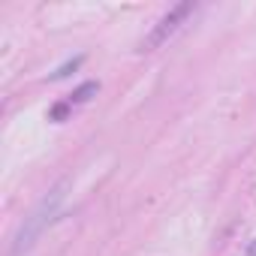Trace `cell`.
I'll use <instances>...</instances> for the list:
<instances>
[{"mask_svg": "<svg viewBox=\"0 0 256 256\" xmlns=\"http://www.w3.org/2000/svg\"><path fill=\"white\" fill-rule=\"evenodd\" d=\"M64 199H66V181H60L58 187H52V190L34 205V211L18 223L12 241H10V253H6V256H24V253H30V250L36 247V241L46 235V229L58 220Z\"/></svg>", "mask_w": 256, "mask_h": 256, "instance_id": "cell-1", "label": "cell"}, {"mask_svg": "<svg viewBox=\"0 0 256 256\" xmlns=\"http://www.w3.org/2000/svg\"><path fill=\"white\" fill-rule=\"evenodd\" d=\"M193 12H196V4H193V0H181V4L169 6V12H163V16L157 18V24L148 30V36L139 42V52H157L160 46H166V42L184 28V22H187Z\"/></svg>", "mask_w": 256, "mask_h": 256, "instance_id": "cell-2", "label": "cell"}, {"mask_svg": "<svg viewBox=\"0 0 256 256\" xmlns=\"http://www.w3.org/2000/svg\"><path fill=\"white\" fill-rule=\"evenodd\" d=\"M100 94V82H84V84H78L72 94H70V106H84V102H90L94 96Z\"/></svg>", "mask_w": 256, "mask_h": 256, "instance_id": "cell-3", "label": "cell"}, {"mask_svg": "<svg viewBox=\"0 0 256 256\" xmlns=\"http://www.w3.org/2000/svg\"><path fill=\"white\" fill-rule=\"evenodd\" d=\"M82 64H84V54H78V58H72V60L60 64V66H58V70L52 72V78H54V82H58V78H66V76H70V72H76V70H78Z\"/></svg>", "mask_w": 256, "mask_h": 256, "instance_id": "cell-4", "label": "cell"}, {"mask_svg": "<svg viewBox=\"0 0 256 256\" xmlns=\"http://www.w3.org/2000/svg\"><path fill=\"white\" fill-rule=\"evenodd\" d=\"M247 256H256V241L250 244V250H247Z\"/></svg>", "mask_w": 256, "mask_h": 256, "instance_id": "cell-5", "label": "cell"}]
</instances>
